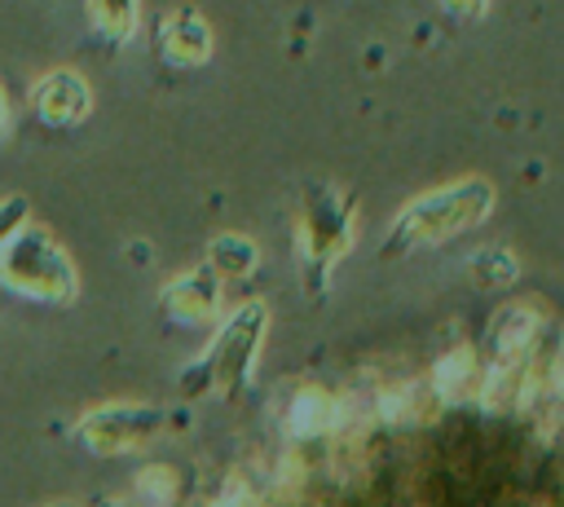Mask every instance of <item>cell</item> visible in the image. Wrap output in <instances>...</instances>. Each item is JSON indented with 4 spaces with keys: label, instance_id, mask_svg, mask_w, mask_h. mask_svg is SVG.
<instances>
[{
    "label": "cell",
    "instance_id": "9c48e42d",
    "mask_svg": "<svg viewBox=\"0 0 564 507\" xmlns=\"http://www.w3.org/2000/svg\"><path fill=\"white\" fill-rule=\"evenodd\" d=\"M93 13L106 31L115 35H128L132 31V13H137V0H93Z\"/></svg>",
    "mask_w": 564,
    "mask_h": 507
},
{
    "label": "cell",
    "instance_id": "277c9868",
    "mask_svg": "<svg viewBox=\"0 0 564 507\" xmlns=\"http://www.w3.org/2000/svg\"><path fill=\"white\" fill-rule=\"evenodd\" d=\"M35 106L44 110V119H75V115H84L88 93L75 75H53L35 88Z\"/></svg>",
    "mask_w": 564,
    "mask_h": 507
},
{
    "label": "cell",
    "instance_id": "ba28073f",
    "mask_svg": "<svg viewBox=\"0 0 564 507\" xmlns=\"http://www.w3.org/2000/svg\"><path fill=\"white\" fill-rule=\"evenodd\" d=\"M471 273H476V282H485V287H489V282L502 287V282L516 278V260H511L502 247H498V251H480V256L471 260Z\"/></svg>",
    "mask_w": 564,
    "mask_h": 507
},
{
    "label": "cell",
    "instance_id": "8fae6325",
    "mask_svg": "<svg viewBox=\"0 0 564 507\" xmlns=\"http://www.w3.org/2000/svg\"><path fill=\"white\" fill-rule=\"evenodd\" d=\"M551 379H555V384H551V388H555V397H564V353H560V362H555V375H551Z\"/></svg>",
    "mask_w": 564,
    "mask_h": 507
},
{
    "label": "cell",
    "instance_id": "7a4b0ae2",
    "mask_svg": "<svg viewBox=\"0 0 564 507\" xmlns=\"http://www.w3.org/2000/svg\"><path fill=\"white\" fill-rule=\"evenodd\" d=\"M533 331H538L533 309H524V304L502 309V313L494 317V326H489V353H494V366L524 362V357H529V344H533Z\"/></svg>",
    "mask_w": 564,
    "mask_h": 507
},
{
    "label": "cell",
    "instance_id": "8992f818",
    "mask_svg": "<svg viewBox=\"0 0 564 507\" xmlns=\"http://www.w3.org/2000/svg\"><path fill=\"white\" fill-rule=\"evenodd\" d=\"M432 384H436V392H441V397H463V392H467V384H471V353H467V348L449 353V357L436 366Z\"/></svg>",
    "mask_w": 564,
    "mask_h": 507
},
{
    "label": "cell",
    "instance_id": "30bf717a",
    "mask_svg": "<svg viewBox=\"0 0 564 507\" xmlns=\"http://www.w3.org/2000/svg\"><path fill=\"white\" fill-rule=\"evenodd\" d=\"M449 13H458V18H480L485 9H489V0H441Z\"/></svg>",
    "mask_w": 564,
    "mask_h": 507
},
{
    "label": "cell",
    "instance_id": "7c38bea8",
    "mask_svg": "<svg viewBox=\"0 0 564 507\" xmlns=\"http://www.w3.org/2000/svg\"><path fill=\"white\" fill-rule=\"evenodd\" d=\"M0 128H4V101H0Z\"/></svg>",
    "mask_w": 564,
    "mask_h": 507
},
{
    "label": "cell",
    "instance_id": "52a82bcc",
    "mask_svg": "<svg viewBox=\"0 0 564 507\" xmlns=\"http://www.w3.org/2000/svg\"><path fill=\"white\" fill-rule=\"evenodd\" d=\"M212 265H216L220 273H247V269L256 265V247H251L247 238L229 234V238H220V242L212 247Z\"/></svg>",
    "mask_w": 564,
    "mask_h": 507
},
{
    "label": "cell",
    "instance_id": "6da1fadb",
    "mask_svg": "<svg viewBox=\"0 0 564 507\" xmlns=\"http://www.w3.org/2000/svg\"><path fill=\"white\" fill-rule=\"evenodd\" d=\"M489 198H494V190L485 185V181H463V185H449V190H441V194H432V198H419L401 220H397V242L392 247H383V251H401V247H410V242H441V238H449L454 229H467V225H476L485 212H489Z\"/></svg>",
    "mask_w": 564,
    "mask_h": 507
},
{
    "label": "cell",
    "instance_id": "5b68a950",
    "mask_svg": "<svg viewBox=\"0 0 564 507\" xmlns=\"http://www.w3.org/2000/svg\"><path fill=\"white\" fill-rule=\"evenodd\" d=\"M326 423H330V401H326V392L300 388V397H295V406H291V432H295V436H313V432H322Z\"/></svg>",
    "mask_w": 564,
    "mask_h": 507
},
{
    "label": "cell",
    "instance_id": "3957f363",
    "mask_svg": "<svg viewBox=\"0 0 564 507\" xmlns=\"http://www.w3.org/2000/svg\"><path fill=\"white\" fill-rule=\"evenodd\" d=\"M163 48H167L176 62H203L207 48H212V35H207V26H203L198 13L181 9V13L163 26Z\"/></svg>",
    "mask_w": 564,
    "mask_h": 507
}]
</instances>
